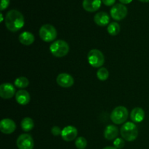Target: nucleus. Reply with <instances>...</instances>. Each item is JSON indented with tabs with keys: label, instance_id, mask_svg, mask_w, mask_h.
I'll list each match as a JSON object with an SVG mask.
<instances>
[{
	"label": "nucleus",
	"instance_id": "nucleus-30",
	"mask_svg": "<svg viewBox=\"0 0 149 149\" xmlns=\"http://www.w3.org/2000/svg\"><path fill=\"white\" fill-rule=\"evenodd\" d=\"M139 1H142V2H149V0H139Z\"/></svg>",
	"mask_w": 149,
	"mask_h": 149
},
{
	"label": "nucleus",
	"instance_id": "nucleus-8",
	"mask_svg": "<svg viewBox=\"0 0 149 149\" xmlns=\"http://www.w3.org/2000/svg\"><path fill=\"white\" fill-rule=\"evenodd\" d=\"M127 15V8L123 4H116L111 9V16L116 20H121Z\"/></svg>",
	"mask_w": 149,
	"mask_h": 149
},
{
	"label": "nucleus",
	"instance_id": "nucleus-24",
	"mask_svg": "<svg viewBox=\"0 0 149 149\" xmlns=\"http://www.w3.org/2000/svg\"><path fill=\"white\" fill-rule=\"evenodd\" d=\"M125 140L122 139V138H116V139L114 140L113 141V146L116 148L117 149H122V148L125 147Z\"/></svg>",
	"mask_w": 149,
	"mask_h": 149
},
{
	"label": "nucleus",
	"instance_id": "nucleus-7",
	"mask_svg": "<svg viewBox=\"0 0 149 149\" xmlns=\"http://www.w3.org/2000/svg\"><path fill=\"white\" fill-rule=\"evenodd\" d=\"M16 144L18 149H33L34 141L29 134H22L17 138Z\"/></svg>",
	"mask_w": 149,
	"mask_h": 149
},
{
	"label": "nucleus",
	"instance_id": "nucleus-23",
	"mask_svg": "<svg viewBox=\"0 0 149 149\" xmlns=\"http://www.w3.org/2000/svg\"><path fill=\"white\" fill-rule=\"evenodd\" d=\"M75 146L78 149H84L87 146V140L84 137H79L76 140Z\"/></svg>",
	"mask_w": 149,
	"mask_h": 149
},
{
	"label": "nucleus",
	"instance_id": "nucleus-25",
	"mask_svg": "<svg viewBox=\"0 0 149 149\" xmlns=\"http://www.w3.org/2000/svg\"><path fill=\"white\" fill-rule=\"evenodd\" d=\"M51 132H52V135H55V136H58V135H61L62 130H61V128H60L59 127L54 126L53 127H52V129H51Z\"/></svg>",
	"mask_w": 149,
	"mask_h": 149
},
{
	"label": "nucleus",
	"instance_id": "nucleus-20",
	"mask_svg": "<svg viewBox=\"0 0 149 149\" xmlns=\"http://www.w3.org/2000/svg\"><path fill=\"white\" fill-rule=\"evenodd\" d=\"M108 33L111 36H116L120 32V26L116 22H111L108 26Z\"/></svg>",
	"mask_w": 149,
	"mask_h": 149
},
{
	"label": "nucleus",
	"instance_id": "nucleus-9",
	"mask_svg": "<svg viewBox=\"0 0 149 149\" xmlns=\"http://www.w3.org/2000/svg\"><path fill=\"white\" fill-rule=\"evenodd\" d=\"M16 94L15 88L10 83H3L0 86V96L3 99H10Z\"/></svg>",
	"mask_w": 149,
	"mask_h": 149
},
{
	"label": "nucleus",
	"instance_id": "nucleus-21",
	"mask_svg": "<svg viewBox=\"0 0 149 149\" xmlns=\"http://www.w3.org/2000/svg\"><path fill=\"white\" fill-rule=\"evenodd\" d=\"M14 84L16 87L20 89H23H23L26 88V87L29 85V81L26 77H20L15 80Z\"/></svg>",
	"mask_w": 149,
	"mask_h": 149
},
{
	"label": "nucleus",
	"instance_id": "nucleus-22",
	"mask_svg": "<svg viewBox=\"0 0 149 149\" xmlns=\"http://www.w3.org/2000/svg\"><path fill=\"white\" fill-rule=\"evenodd\" d=\"M109 77V72L106 68H100L97 71V77L100 81H106Z\"/></svg>",
	"mask_w": 149,
	"mask_h": 149
},
{
	"label": "nucleus",
	"instance_id": "nucleus-16",
	"mask_svg": "<svg viewBox=\"0 0 149 149\" xmlns=\"http://www.w3.org/2000/svg\"><path fill=\"white\" fill-rule=\"evenodd\" d=\"M130 118L132 122L135 123H139L143 121L145 118V112L142 108L136 107L133 109L131 111Z\"/></svg>",
	"mask_w": 149,
	"mask_h": 149
},
{
	"label": "nucleus",
	"instance_id": "nucleus-31",
	"mask_svg": "<svg viewBox=\"0 0 149 149\" xmlns=\"http://www.w3.org/2000/svg\"><path fill=\"white\" fill-rule=\"evenodd\" d=\"M0 16H1V22H2L3 21V15H2V13H1V14H0Z\"/></svg>",
	"mask_w": 149,
	"mask_h": 149
},
{
	"label": "nucleus",
	"instance_id": "nucleus-19",
	"mask_svg": "<svg viewBox=\"0 0 149 149\" xmlns=\"http://www.w3.org/2000/svg\"><path fill=\"white\" fill-rule=\"evenodd\" d=\"M21 128L25 132H29L34 127V122L31 118L26 117L21 121Z\"/></svg>",
	"mask_w": 149,
	"mask_h": 149
},
{
	"label": "nucleus",
	"instance_id": "nucleus-4",
	"mask_svg": "<svg viewBox=\"0 0 149 149\" xmlns=\"http://www.w3.org/2000/svg\"><path fill=\"white\" fill-rule=\"evenodd\" d=\"M110 118L115 125L125 123L128 118L127 109L125 106H117L112 111Z\"/></svg>",
	"mask_w": 149,
	"mask_h": 149
},
{
	"label": "nucleus",
	"instance_id": "nucleus-5",
	"mask_svg": "<svg viewBox=\"0 0 149 149\" xmlns=\"http://www.w3.org/2000/svg\"><path fill=\"white\" fill-rule=\"evenodd\" d=\"M39 36L45 42H50L55 40L57 37V30L52 25H43L39 29Z\"/></svg>",
	"mask_w": 149,
	"mask_h": 149
},
{
	"label": "nucleus",
	"instance_id": "nucleus-15",
	"mask_svg": "<svg viewBox=\"0 0 149 149\" xmlns=\"http://www.w3.org/2000/svg\"><path fill=\"white\" fill-rule=\"evenodd\" d=\"M94 21L97 26H105L109 23L110 17H109L107 13H105V12H99V13H97L95 15Z\"/></svg>",
	"mask_w": 149,
	"mask_h": 149
},
{
	"label": "nucleus",
	"instance_id": "nucleus-26",
	"mask_svg": "<svg viewBox=\"0 0 149 149\" xmlns=\"http://www.w3.org/2000/svg\"><path fill=\"white\" fill-rule=\"evenodd\" d=\"M9 4H10V0H1V6H0L1 11H3L6 8H7Z\"/></svg>",
	"mask_w": 149,
	"mask_h": 149
},
{
	"label": "nucleus",
	"instance_id": "nucleus-10",
	"mask_svg": "<svg viewBox=\"0 0 149 149\" xmlns=\"http://www.w3.org/2000/svg\"><path fill=\"white\" fill-rule=\"evenodd\" d=\"M56 82L61 87L68 88V87H71L74 84V80L72 76L70 74H66V73H62L57 77Z\"/></svg>",
	"mask_w": 149,
	"mask_h": 149
},
{
	"label": "nucleus",
	"instance_id": "nucleus-14",
	"mask_svg": "<svg viewBox=\"0 0 149 149\" xmlns=\"http://www.w3.org/2000/svg\"><path fill=\"white\" fill-rule=\"evenodd\" d=\"M15 100L21 106H26L30 102V94L26 90H20L17 91L15 94Z\"/></svg>",
	"mask_w": 149,
	"mask_h": 149
},
{
	"label": "nucleus",
	"instance_id": "nucleus-11",
	"mask_svg": "<svg viewBox=\"0 0 149 149\" xmlns=\"http://www.w3.org/2000/svg\"><path fill=\"white\" fill-rule=\"evenodd\" d=\"M77 135H78V131L77 128L70 125V126H66L62 130L61 137L65 141L70 142L76 139Z\"/></svg>",
	"mask_w": 149,
	"mask_h": 149
},
{
	"label": "nucleus",
	"instance_id": "nucleus-2",
	"mask_svg": "<svg viewBox=\"0 0 149 149\" xmlns=\"http://www.w3.org/2000/svg\"><path fill=\"white\" fill-rule=\"evenodd\" d=\"M120 133L122 138L127 141H133L138 136V130L133 122H128L124 124L121 127Z\"/></svg>",
	"mask_w": 149,
	"mask_h": 149
},
{
	"label": "nucleus",
	"instance_id": "nucleus-29",
	"mask_svg": "<svg viewBox=\"0 0 149 149\" xmlns=\"http://www.w3.org/2000/svg\"><path fill=\"white\" fill-rule=\"evenodd\" d=\"M103 149H117L115 148L114 146H107V147H105V148H103Z\"/></svg>",
	"mask_w": 149,
	"mask_h": 149
},
{
	"label": "nucleus",
	"instance_id": "nucleus-1",
	"mask_svg": "<svg viewBox=\"0 0 149 149\" xmlns=\"http://www.w3.org/2000/svg\"><path fill=\"white\" fill-rule=\"evenodd\" d=\"M24 17L20 12L11 10L7 13L5 17V26L9 31L16 32L24 26Z\"/></svg>",
	"mask_w": 149,
	"mask_h": 149
},
{
	"label": "nucleus",
	"instance_id": "nucleus-12",
	"mask_svg": "<svg viewBox=\"0 0 149 149\" xmlns=\"http://www.w3.org/2000/svg\"><path fill=\"white\" fill-rule=\"evenodd\" d=\"M16 129V125L13 120L10 119H4L0 122V130L6 135L12 134Z\"/></svg>",
	"mask_w": 149,
	"mask_h": 149
},
{
	"label": "nucleus",
	"instance_id": "nucleus-28",
	"mask_svg": "<svg viewBox=\"0 0 149 149\" xmlns=\"http://www.w3.org/2000/svg\"><path fill=\"white\" fill-rule=\"evenodd\" d=\"M132 1V0H119V1H120L122 4H130Z\"/></svg>",
	"mask_w": 149,
	"mask_h": 149
},
{
	"label": "nucleus",
	"instance_id": "nucleus-6",
	"mask_svg": "<svg viewBox=\"0 0 149 149\" xmlns=\"http://www.w3.org/2000/svg\"><path fill=\"white\" fill-rule=\"evenodd\" d=\"M87 61L94 68L101 67L105 63V57L101 51L97 49H91L87 55Z\"/></svg>",
	"mask_w": 149,
	"mask_h": 149
},
{
	"label": "nucleus",
	"instance_id": "nucleus-18",
	"mask_svg": "<svg viewBox=\"0 0 149 149\" xmlns=\"http://www.w3.org/2000/svg\"><path fill=\"white\" fill-rule=\"evenodd\" d=\"M19 42L23 45L29 46L32 45L35 40V37L32 33L29 31H24L20 33L18 37Z\"/></svg>",
	"mask_w": 149,
	"mask_h": 149
},
{
	"label": "nucleus",
	"instance_id": "nucleus-17",
	"mask_svg": "<svg viewBox=\"0 0 149 149\" xmlns=\"http://www.w3.org/2000/svg\"><path fill=\"white\" fill-rule=\"evenodd\" d=\"M119 135V130L114 125H108L104 130V137L108 141L116 139Z\"/></svg>",
	"mask_w": 149,
	"mask_h": 149
},
{
	"label": "nucleus",
	"instance_id": "nucleus-13",
	"mask_svg": "<svg viewBox=\"0 0 149 149\" xmlns=\"http://www.w3.org/2000/svg\"><path fill=\"white\" fill-rule=\"evenodd\" d=\"M102 0H84L82 2L83 8L87 12L93 13L98 10L101 5Z\"/></svg>",
	"mask_w": 149,
	"mask_h": 149
},
{
	"label": "nucleus",
	"instance_id": "nucleus-27",
	"mask_svg": "<svg viewBox=\"0 0 149 149\" xmlns=\"http://www.w3.org/2000/svg\"><path fill=\"white\" fill-rule=\"evenodd\" d=\"M116 0H102V2L106 6H111L115 4Z\"/></svg>",
	"mask_w": 149,
	"mask_h": 149
},
{
	"label": "nucleus",
	"instance_id": "nucleus-3",
	"mask_svg": "<svg viewBox=\"0 0 149 149\" xmlns=\"http://www.w3.org/2000/svg\"><path fill=\"white\" fill-rule=\"evenodd\" d=\"M69 45L63 40L55 41L49 47V51L52 55L57 58H62L65 56L69 52Z\"/></svg>",
	"mask_w": 149,
	"mask_h": 149
}]
</instances>
